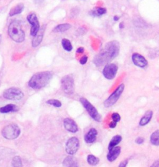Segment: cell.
Returning a JSON list of instances; mask_svg holds the SVG:
<instances>
[{
	"instance_id": "6da1fadb",
	"label": "cell",
	"mask_w": 159,
	"mask_h": 167,
	"mask_svg": "<svg viewBox=\"0 0 159 167\" xmlns=\"http://www.w3.org/2000/svg\"><path fill=\"white\" fill-rule=\"evenodd\" d=\"M119 44L116 41H110L105 45L104 48L94 58V63L96 66L107 64L118 56L119 53Z\"/></svg>"
},
{
	"instance_id": "7a4b0ae2",
	"label": "cell",
	"mask_w": 159,
	"mask_h": 167,
	"mask_svg": "<svg viewBox=\"0 0 159 167\" xmlns=\"http://www.w3.org/2000/svg\"><path fill=\"white\" fill-rule=\"evenodd\" d=\"M52 78V74L49 71L41 72L34 75L29 82V86L34 89H40L46 85Z\"/></svg>"
},
{
	"instance_id": "3957f363",
	"label": "cell",
	"mask_w": 159,
	"mask_h": 167,
	"mask_svg": "<svg viewBox=\"0 0 159 167\" xmlns=\"http://www.w3.org/2000/svg\"><path fill=\"white\" fill-rule=\"evenodd\" d=\"M8 33L11 39L16 42L21 43L24 40L25 34L22 29L21 25L19 21H15L10 24Z\"/></svg>"
},
{
	"instance_id": "277c9868",
	"label": "cell",
	"mask_w": 159,
	"mask_h": 167,
	"mask_svg": "<svg viewBox=\"0 0 159 167\" xmlns=\"http://www.w3.org/2000/svg\"><path fill=\"white\" fill-rule=\"evenodd\" d=\"M80 101L81 104L84 107V108L87 111L88 114L90 115L91 117L93 119L94 121L98 122H101V116L99 114L97 109L92 104H91L86 99H85L84 97L80 98Z\"/></svg>"
},
{
	"instance_id": "5b68a950",
	"label": "cell",
	"mask_w": 159,
	"mask_h": 167,
	"mask_svg": "<svg viewBox=\"0 0 159 167\" xmlns=\"http://www.w3.org/2000/svg\"><path fill=\"white\" fill-rule=\"evenodd\" d=\"M2 133L5 138L8 140H13L19 137L21 133V130L17 125L9 124L3 128Z\"/></svg>"
},
{
	"instance_id": "8992f818",
	"label": "cell",
	"mask_w": 159,
	"mask_h": 167,
	"mask_svg": "<svg viewBox=\"0 0 159 167\" xmlns=\"http://www.w3.org/2000/svg\"><path fill=\"white\" fill-rule=\"evenodd\" d=\"M124 90V85L123 84H121L119 85L118 88L114 91V92L112 93L109 97L105 100L104 102V105L106 108L108 107H111L112 105H114L119 100L121 95H122L123 91Z\"/></svg>"
},
{
	"instance_id": "52a82bcc",
	"label": "cell",
	"mask_w": 159,
	"mask_h": 167,
	"mask_svg": "<svg viewBox=\"0 0 159 167\" xmlns=\"http://www.w3.org/2000/svg\"><path fill=\"white\" fill-rule=\"evenodd\" d=\"M62 89L65 94L72 95L75 92V83L73 77L71 75L64 76L61 80Z\"/></svg>"
},
{
	"instance_id": "ba28073f",
	"label": "cell",
	"mask_w": 159,
	"mask_h": 167,
	"mask_svg": "<svg viewBox=\"0 0 159 167\" xmlns=\"http://www.w3.org/2000/svg\"><path fill=\"white\" fill-rule=\"evenodd\" d=\"M3 96L5 99L11 101H19L24 96L23 92L18 88H9L4 92Z\"/></svg>"
},
{
	"instance_id": "9c48e42d",
	"label": "cell",
	"mask_w": 159,
	"mask_h": 167,
	"mask_svg": "<svg viewBox=\"0 0 159 167\" xmlns=\"http://www.w3.org/2000/svg\"><path fill=\"white\" fill-rule=\"evenodd\" d=\"M80 147V141L77 137H73L68 140L66 144V152L70 155H73L78 150Z\"/></svg>"
},
{
	"instance_id": "30bf717a",
	"label": "cell",
	"mask_w": 159,
	"mask_h": 167,
	"mask_svg": "<svg viewBox=\"0 0 159 167\" xmlns=\"http://www.w3.org/2000/svg\"><path fill=\"white\" fill-rule=\"evenodd\" d=\"M118 67L115 64H107L103 70V74L104 77L108 79H113L118 72Z\"/></svg>"
},
{
	"instance_id": "8fae6325",
	"label": "cell",
	"mask_w": 159,
	"mask_h": 167,
	"mask_svg": "<svg viewBox=\"0 0 159 167\" xmlns=\"http://www.w3.org/2000/svg\"><path fill=\"white\" fill-rule=\"evenodd\" d=\"M29 22L31 24L32 28L31 30V34L33 36H35L37 34V32L39 31L40 26H39V22L37 19V18L34 13H32L29 15L27 18Z\"/></svg>"
},
{
	"instance_id": "7c38bea8",
	"label": "cell",
	"mask_w": 159,
	"mask_h": 167,
	"mask_svg": "<svg viewBox=\"0 0 159 167\" xmlns=\"http://www.w3.org/2000/svg\"><path fill=\"white\" fill-rule=\"evenodd\" d=\"M132 60L135 66L141 68L145 67L148 64V62H147L145 58L138 53L133 54L132 56Z\"/></svg>"
},
{
	"instance_id": "4fadbf2b",
	"label": "cell",
	"mask_w": 159,
	"mask_h": 167,
	"mask_svg": "<svg viewBox=\"0 0 159 167\" xmlns=\"http://www.w3.org/2000/svg\"><path fill=\"white\" fill-rule=\"evenodd\" d=\"M63 125L65 128L71 133H76L78 130V127L76 122L70 118H65L63 121Z\"/></svg>"
},
{
	"instance_id": "5bb4252c",
	"label": "cell",
	"mask_w": 159,
	"mask_h": 167,
	"mask_svg": "<svg viewBox=\"0 0 159 167\" xmlns=\"http://www.w3.org/2000/svg\"><path fill=\"white\" fill-rule=\"evenodd\" d=\"M121 151V148L120 147H115L109 150V152L107 154L106 158L110 162H114L116 160V158L119 156L120 153Z\"/></svg>"
},
{
	"instance_id": "9a60e30c",
	"label": "cell",
	"mask_w": 159,
	"mask_h": 167,
	"mask_svg": "<svg viewBox=\"0 0 159 167\" xmlns=\"http://www.w3.org/2000/svg\"><path fill=\"white\" fill-rule=\"evenodd\" d=\"M97 135V130L95 128H90L86 134L85 135V141L86 144H92V143L95 141Z\"/></svg>"
},
{
	"instance_id": "2e32d148",
	"label": "cell",
	"mask_w": 159,
	"mask_h": 167,
	"mask_svg": "<svg viewBox=\"0 0 159 167\" xmlns=\"http://www.w3.org/2000/svg\"><path fill=\"white\" fill-rule=\"evenodd\" d=\"M63 167H79L76 158L72 156L67 157L63 162Z\"/></svg>"
},
{
	"instance_id": "e0dca14e",
	"label": "cell",
	"mask_w": 159,
	"mask_h": 167,
	"mask_svg": "<svg viewBox=\"0 0 159 167\" xmlns=\"http://www.w3.org/2000/svg\"><path fill=\"white\" fill-rule=\"evenodd\" d=\"M152 116H153V112L151 110L147 111L145 113L144 115L141 118V119L140 120L139 125L141 126H145V125L148 124L151 122V119L152 118Z\"/></svg>"
},
{
	"instance_id": "ac0fdd59",
	"label": "cell",
	"mask_w": 159,
	"mask_h": 167,
	"mask_svg": "<svg viewBox=\"0 0 159 167\" xmlns=\"http://www.w3.org/2000/svg\"><path fill=\"white\" fill-rule=\"evenodd\" d=\"M18 111V107L13 104H9L5 107L0 108V112L5 114V113H9L11 112H16Z\"/></svg>"
},
{
	"instance_id": "d6986e66",
	"label": "cell",
	"mask_w": 159,
	"mask_h": 167,
	"mask_svg": "<svg viewBox=\"0 0 159 167\" xmlns=\"http://www.w3.org/2000/svg\"><path fill=\"white\" fill-rule=\"evenodd\" d=\"M24 9V5L20 3L17 5L16 6H14L13 8H11V9L9 11V16H13L16 15H18L21 13Z\"/></svg>"
},
{
	"instance_id": "ffe728a7",
	"label": "cell",
	"mask_w": 159,
	"mask_h": 167,
	"mask_svg": "<svg viewBox=\"0 0 159 167\" xmlns=\"http://www.w3.org/2000/svg\"><path fill=\"white\" fill-rule=\"evenodd\" d=\"M122 137L121 135H115V136L113 137L112 138V139L111 140L109 144L108 150H110L113 147H116L119 144V143L122 141Z\"/></svg>"
},
{
	"instance_id": "44dd1931",
	"label": "cell",
	"mask_w": 159,
	"mask_h": 167,
	"mask_svg": "<svg viewBox=\"0 0 159 167\" xmlns=\"http://www.w3.org/2000/svg\"><path fill=\"white\" fill-rule=\"evenodd\" d=\"M70 28H71V25L70 24H68V23L62 24V25H59L57 26H56L53 30V31L55 32H63L67 30H69Z\"/></svg>"
},
{
	"instance_id": "7402d4cb",
	"label": "cell",
	"mask_w": 159,
	"mask_h": 167,
	"mask_svg": "<svg viewBox=\"0 0 159 167\" xmlns=\"http://www.w3.org/2000/svg\"><path fill=\"white\" fill-rule=\"evenodd\" d=\"M151 144L155 146H159V130H156L152 134L150 138Z\"/></svg>"
},
{
	"instance_id": "603a6c76",
	"label": "cell",
	"mask_w": 159,
	"mask_h": 167,
	"mask_svg": "<svg viewBox=\"0 0 159 167\" xmlns=\"http://www.w3.org/2000/svg\"><path fill=\"white\" fill-rule=\"evenodd\" d=\"M106 13V9L104 8H96L90 12V15L93 16H100Z\"/></svg>"
},
{
	"instance_id": "cb8c5ba5",
	"label": "cell",
	"mask_w": 159,
	"mask_h": 167,
	"mask_svg": "<svg viewBox=\"0 0 159 167\" xmlns=\"http://www.w3.org/2000/svg\"><path fill=\"white\" fill-rule=\"evenodd\" d=\"M86 160L88 163L92 166H95L99 162V159L95 155H88Z\"/></svg>"
},
{
	"instance_id": "d4e9b609",
	"label": "cell",
	"mask_w": 159,
	"mask_h": 167,
	"mask_svg": "<svg viewBox=\"0 0 159 167\" xmlns=\"http://www.w3.org/2000/svg\"><path fill=\"white\" fill-rule=\"evenodd\" d=\"M62 45L63 48L67 51H71L73 49V46L71 44V42L67 39H63L62 41Z\"/></svg>"
},
{
	"instance_id": "484cf974",
	"label": "cell",
	"mask_w": 159,
	"mask_h": 167,
	"mask_svg": "<svg viewBox=\"0 0 159 167\" xmlns=\"http://www.w3.org/2000/svg\"><path fill=\"white\" fill-rule=\"evenodd\" d=\"M38 33V32H37ZM39 34H36L35 36V38L32 40V46L36 47L42 41L43 38V31L41 32L40 33H38Z\"/></svg>"
},
{
	"instance_id": "4316f807",
	"label": "cell",
	"mask_w": 159,
	"mask_h": 167,
	"mask_svg": "<svg viewBox=\"0 0 159 167\" xmlns=\"http://www.w3.org/2000/svg\"><path fill=\"white\" fill-rule=\"evenodd\" d=\"M13 167H22V163L21 159L19 157H15L12 160Z\"/></svg>"
},
{
	"instance_id": "83f0119b",
	"label": "cell",
	"mask_w": 159,
	"mask_h": 167,
	"mask_svg": "<svg viewBox=\"0 0 159 167\" xmlns=\"http://www.w3.org/2000/svg\"><path fill=\"white\" fill-rule=\"evenodd\" d=\"M47 103L48 104L52 105L55 107H60L62 106V103L59 101L56 100V99H50V100L48 101L47 102Z\"/></svg>"
},
{
	"instance_id": "f1b7e54d",
	"label": "cell",
	"mask_w": 159,
	"mask_h": 167,
	"mask_svg": "<svg viewBox=\"0 0 159 167\" xmlns=\"http://www.w3.org/2000/svg\"><path fill=\"white\" fill-rule=\"evenodd\" d=\"M111 118L112 119V121L118 123L120 121H121V116L120 115L118 114V113H116V112H115L113 113L111 115Z\"/></svg>"
},
{
	"instance_id": "f546056e",
	"label": "cell",
	"mask_w": 159,
	"mask_h": 167,
	"mask_svg": "<svg viewBox=\"0 0 159 167\" xmlns=\"http://www.w3.org/2000/svg\"><path fill=\"white\" fill-rule=\"evenodd\" d=\"M144 141V138H142V137H138L137 138H136L135 140V144H137L138 145H141V144H142L143 143Z\"/></svg>"
},
{
	"instance_id": "4dcf8cb0",
	"label": "cell",
	"mask_w": 159,
	"mask_h": 167,
	"mask_svg": "<svg viewBox=\"0 0 159 167\" xmlns=\"http://www.w3.org/2000/svg\"><path fill=\"white\" fill-rule=\"evenodd\" d=\"M87 61H88V57L86 56H84L81 58L80 60V63L82 65H84L86 63Z\"/></svg>"
},
{
	"instance_id": "1f68e13d",
	"label": "cell",
	"mask_w": 159,
	"mask_h": 167,
	"mask_svg": "<svg viewBox=\"0 0 159 167\" xmlns=\"http://www.w3.org/2000/svg\"><path fill=\"white\" fill-rule=\"evenodd\" d=\"M128 164V160H124L119 163L118 167H126Z\"/></svg>"
},
{
	"instance_id": "d6a6232c",
	"label": "cell",
	"mask_w": 159,
	"mask_h": 167,
	"mask_svg": "<svg viewBox=\"0 0 159 167\" xmlns=\"http://www.w3.org/2000/svg\"><path fill=\"white\" fill-rule=\"evenodd\" d=\"M116 125H117V123L115 122H114V121H112V122H111L109 123V127L110 128H116Z\"/></svg>"
},
{
	"instance_id": "836d02e7",
	"label": "cell",
	"mask_w": 159,
	"mask_h": 167,
	"mask_svg": "<svg viewBox=\"0 0 159 167\" xmlns=\"http://www.w3.org/2000/svg\"><path fill=\"white\" fill-rule=\"evenodd\" d=\"M151 167H159V160L155 161L151 166Z\"/></svg>"
},
{
	"instance_id": "e575fe53",
	"label": "cell",
	"mask_w": 159,
	"mask_h": 167,
	"mask_svg": "<svg viewBox=\"0 0 159 167\" xmlns=\"http://www.w3.org/2000/svg\"><path fill=\"white\" fill-rule=\"evenodd\" d=\"M76 52L78 53H83L84 52V48L83 47H79V48L77 49Z\"/></svg>"
},
{
	"instance_id": "d590c367",
	"label": "cell",
	"mask_w": 159,
	"mask_h": 167,
	"mask_svg": "<svg viewBox=\"0 0 159 167\" xmlns=\"http://www.w3.org/2000/svg\"><path fill=\"white\" fill-rule=\"evenodd\" d=\"M124 22H121L120 24H119V28H121V29H122V28H124Z\"/></svg>"
},
{
	"instance_id": "8d00e7d4",
	"label": "cell",
	"mask_w": 159,
	"mask_h": 167,
	"mask_svg": "<svg viewBox=\"0 0 159 167\" xmlns=\"http://www.w3.org/2000/svg\"><path fill=\"white\" fill-rule=\"evenodd\" d=\"M119 18L118 16H114V20L116 21H118V20H119Z\"/></svg>"
},
{
	"instance_id": "74e56055",
	"label": "cell",
	"mask_w": 159,
	"mask_h": 167,
	"mask_svg": "<svg viewBox=\"0 0 159 167\" xmlns=\"http://www.w3.org/2000/svg\"><path fill=\"white\" fill-rule=\"evenodd\" d=\"M42 1V0H36V2H37V3H41Z\"/></svg>"
}]
</instances>
